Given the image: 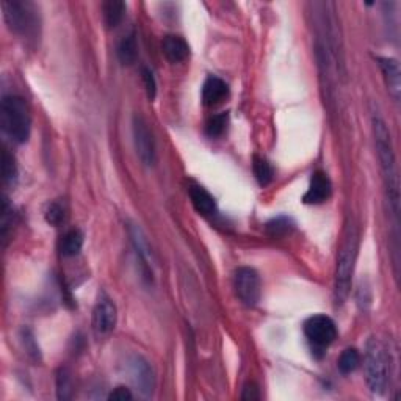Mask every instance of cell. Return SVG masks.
Masks as SVG:
<instances>
[{
    "instance_id": "4316f807",
    "label": "cell",
    "mask_w": 401,
    "mask_h": 401,
    "mask_svg": "<svg viewBox=\"0 0 401 401\" xmlns=\"http://www.w3.org/2000/svg\"><path fill=\"white\" fill-rule=\"evenodd\" d=\"M241 398L243 400H248V401H253V400H259L260 395H259V389H257V386H255L254 383H248L245 386V389H243V395H241Z\"/></svg>"
},
{
    "instance_id": "277c9868",
    "label": "cell",
    "mask_w": 401,
    "mask_h": 401,
    "mask_svg": "<svg viewBox=\"0 0 401 401\" xmlns=\"http://www.w3.org/2000/svg\"><path fill=\"white\" fill-rule=\"evenodd\" d=\"M357 250H359V234L356 226H350L347 231V237H345V241L340 248V251H338V257H337L336 288H334L337 306L338 304H343L350 295L351 278L352 273H355Z\"/></svg>"
},
{
    "instance_id": "d4e9b609",
    "label": "cell",
    "mask_w": 401,
    "mask_h": 401,
    "mask_svg": "<svg viewBox=\"0 0 401 401\" xmlns=\"http://www.w3.org/2000/svg\"><path fill=\"white\" fill-rule=\"evenodd\" d=\"M46 221L52 226H60L65 221V209L58 203H52L46 209Z\"/></svg>"
},
{
    "instance_id": "7c38bea8",
    "label": "cell",
    "mask_w": 401,
    "mask_h": 401,
    "mask_svg": "<svg viewBox=\"0 0 401 401\" xmlns=\"http://www.w3.org/2000/svg\"><path fill=\"white\" fill-rule=\"evenodd\" d=\"M378 65L383 71L387 91H389L393 101L398 102L401 94V72L398 61L395 58H389V57H378Z\"/></svg>"
},
{
    "instance_id": "d6986e66",
    "label": "cell",
    "mask_w": 401,
    "mask_h": 401,
    "mask_svg": "<svg viewBox=\"0 0 401 401\" xmlns=\"http://www.w3.org/2000/svg\"><path fill=\"white\" fill-rule=\"evenodd\" d=\"M253 170H254V176L257 179V182L265 186L269 182L273 181L274 177V170L272 167V163H269L267 158L264 157H255L254 158V163H253Z\"/></svg>"
},
{
    "instance_id": "8992f818",
    "label": "cell",
    "mask_w": 401,
    "mask_h": 401,
    "mask_svg": "<svg viewBox=\"0 0 401 401\" xmlns=\"http://www.w3.org/2000/svg\"><path fill=\"white\" fill-rule=\"evenodd\" d=\"M304 336L315 355H324L329 345L337 338L336 323L328 315H314L304 323Z\"/></svg>"
},
{
    "instance_id": "ffe728a7",
    "label": "cell",
    "mask_w": 401,
    "mask_h": 401,
    "mask_svg": "<svg viewBox=\"0 0 401 401\" xmlns=\"http://www.w3.org/2000/svg\"><path fill=\"white\" fill-rule=\"evenodd\" d=\"M361 364V355L356 348H347L345 350L340 357H338V370H340L343 375H348L352 373Z\"/></svg>"
},
{
    "instance_id": "484cf974",
    "label": "cell",
    "mask_w": 401,
    "mask_h": 401,
    "mask_svg": "<svg viewBox=\"0 0 401 401\" xmlns=\"http://www.w3.org/2000/svg\"><path fill=\"white\" fill-rule=\"evenodd\" d=\"M141 77H143L144 88H146L148 98H149V99H154V98H155V93H157V82H155L154 74H152L151 69L143 68V69H141Z\"/></svg>"
},
{
    "instance_id": "5b68a950",
    "label": "cell",
    "mask_w": 401,
    "mask_h": 401,
    "mask_svg": "<svg viewBox=\"0 0 401 401\" xmlns=\"http://www.w3.org/2000/svg\"><path fill=\"white\" fill-rule=\"evenodd\" d=\"M2 11L5 23L13 33L24 38H32L38 33V10L29 0H4Z\"/></svg>"
},
{
    "instance_id": "603a6c76",
    "label": "cell",
    "mask_w": 401,
    "mask_h": 401,
    "mask_svg": "<svg viewBox=\"0 0 401 401\" xmlns=\"http://www.w3.org/2000/svg\"><path fill=\"white\" fill-rule=\"evenodd\" d=\"M16 163L15 158L10 154L8 151L4 149L2 151V176H4V182L5 184H13L16 181Z\"/></svg>"
},
{
    "instance_id": "ac0fdd59",
    "label": "cell",
    "mask_w": 401,
    "mask_h": 401,
    "mask_svg": "<svg viewBox=\"0 0 401 401\" xmlns=\"http://www.w3.org/2000/svg\"><path fill=\"white\" fill-rule=\"evenodd\" d=\"M138 57V44L135 39V34H127L121 39L117 44V58L122 65H134Z\"/></svg>"
},
{
    "instance_id": "5bb4252c",
    "label": "cell",
    "mask_w": 401,
    "mask_h": 401,
    "mask_svg": "<svg viewBox=\"0 0 401 401\" xmlns=\"http://www.w3.org/2000/svg\"><path fill=\"white\" fill-rule=\"evenodd\" d=\"M189 196L193 207H195L196 212H199L200 215L212 217L217 213V200L204 186L191 185L189 189Z\"/></svg>"
},
{
    "instance_id": "e0dca14e",
    "label": "cell",
    "mask_w": 401,
    "mask_h": 401,
    "mask_svg": "<svg viewBox=\"0 0 401 401\" xmlns=\"http://www.w3.org/2000/svg\"><path fill=\"white\" fill-rule=\"evenodd\" d=\"M124 11H126V4L120 2V0H108V2L102 5L103 23H106L108 29H115L121 23Z\"/></svg>"
},
{
    "instance_id": "52a82bcc",
    "label": "cell",
    "mask_w": 401,
    "mask_h": 401,
    "mask_svg": "<svg viewBox=\"0 0 401 401\" xmlns=\"http://www.w3.org/2000/svg\"><path fill=\"white\" fill-rule=\"evenodd\" d=\"M134 143L138 157L146 167H154L157 162V149H155V140L154 134L149 127L148 121L143 116L135 115L134 116Z\"/></svg>"
},
{
    "instance_id": "4fadbf2b",
    "label": "cell",
    "mask_w": 401,
    "mask_h": 401,
    "mask_svg": "<svg viewBox=\"0 0 401 401\" xmlns=\"http://www.w3.org/2000/svg\"><path fill=\"white\" fill-rule=\"evenodd\" d=\"M229 96V87L215 75H210L203 85V102L207 107H217Z\"/></svg>"
},
{
    "instance_id": "83f0119b",
    "label": "cell",
    "mask_w": 401,
    "mask_h": 401,
    "mask_svg": "<svg viewBox=\"0 0 401 401\" xmlns=\"http://www.w3.org/2000/svg\"><path fill=\"white\" fill-rule=\"evenodd\" d=\"M130 398H132V393H130L127 389H124V387H116V389L108 395V400L113 401H124Z\"/></svg>"
},
{
    "instance_id": "3957f363",
    "label": "cell",
    "mask_w": 401,
    "mask_h": 401,
    "mask_svg": "<svg viewBox=\"0 0 401 401\" xmlns=\"http://www.w3.org/2000/svg\"><path fill=\"white\" fill-rule=\"evenodd\" d=\"M0 126L15 143H25L30 136V112L23 98L5 96L0 103Z\"/></svg>"
},
{
    "instance_id": "30bf717a",
    "label": "cell",
    "mask_w": 401,
    "mask_h": 401,
    "mask_svg": "<svg viewBox=\"0 0 401 401\" xmlns=\"http://www.w3.org/2000/svg\"><path fill=\"white\" fill-rule=\"evenodd\" d=\"M129 370L136 389L140 390L143 395H151L155 387V376L154 370H152L146 359L136 355L132 356L129 361Z\"/></svg>"
},
{
    "instance_id": "ba28073f",
    "label": "cell",
    "mask_w": 401,
    "mask_h": 401,
    "mask_svg": "<svg viewBox=\"0 0 401 401\" xmlns=\"http://www.w3.org/2000/svg\"><path fill=\"white\" fill-rule=\"evenodd\" d=\"M234 287L235 293H237L238 300L248 307H253L260 300V278L255 269L250 267L238 268L234 278Z\"/></svg>"
},
{
    "instance_id": "9a60e30c",
    "label": "cell",
    "mask_w": 401,
    "mask_h": 401,
    "mask_svg": "<svg viewBox=\"0 0 401 401\" xmlns=\"http://www.w3.org/2000/svg\"><path fill=\"white\" fill-rule=\"evenodd\" d=\"M162 51L171 63H181V61L186 60L190 55V46L182 37L177 34H168L162 41Z\"/></svg>"
},
{
    "instance_id": "44dd1931",
    "label": "cell",
    "mask_w": 401,
    "mask_h": 401,
    "mask_svg": "<svg viewBox=\"0 0 401 401\" xmlns=\"http://www.w3.org/2000/svg\"><path fill=\"white\" fill-rule=\"evenodd\" d=\"M293 229V221L287 217H279L274 218L273 221H269L267 224V234L273 238H282L286 237L290 231Z\"/></svg>"
},
{
    "instance_id": "cb8c5ba5",
    "label": "cell",
    "mask_w": 401,
    "mask_h": 401,
    "mask_svg": "<svg viewBox=\"0 0 401 401\" xmlns=\"http://www.w3.org/2000/svg\"><path fill=\"white\" fill-rule=\"evenodd\" d=\"M57 392L60 400H69L72 397V379L66 369H61L57 376Z\"/></svg>"
},
{
    "instance_id": "7a4b0ae2",
    "label": "cell",
    "mask_w": 401,
    "mask_h": 401,
    "mask_svg": "<svg viewBox=\"0 0 401 401\" xmlns=\"http://www.w3.org/2000/svg\"><path fill=\"white\" fill-rule=\"evenodd\" d=\"M364 367L370 390L376 395H383L390 379L392 359L386 345L376 337H370L365 345Z\"/></svg>"
},
{
    "instance_id": "9c48e42d",
    "label": "cell",
    "mask_w": 401,
    "mask_h": 401,
    "mask_svg": "<svg viewBox=\"0 0 401 401\" xmlns=\"http://www.w3.org/2000/svg\"><path fill=\"white\" fill-rule=\"evenodd\" d=\"M116 320H117V314L115 303L110 300L106 293H102L93 310L94 336L98 337L99 340L107 338L113 333V329L116 326Z\"/></svg>"
},
{
    "instance_id": "8fae6325",
    "label": "cell",
    "mask_w": 401,
    "mask_h": 401,
    "mask_svg": "<svg viewBox=\"0 0 401 401\" xmlns=\"http://www.w3.org/2000/svg\"><path fill=\"white\" fill-rule=\"evenodd\" d=\"M331 193H333V184H331L328 174H324L323 171H315L312 179H310L306 195L303 196V203L309 205L323 204L331 198Z\"/></svg>"
},
{
    "instance_id": "7402d4cb",
    "label": "cell",
    "mask_w": 401,
    "mask_h": 401,
    "mask_svg": "<svg viewBox=\"0 0 401 401\" xmlns=\"http://www.w3.org/2000/svg\"><path fill=\"white\" fill-rule=\"evenodd\" d=\"M227 113H218V115H213L209 121H207V126H205V132L209 136L212 138H217L221 136L224 134V130L227 127Z\"/></svg>"
},
{
    "instance_id": "6da1fadb",
    "label": "cell",
    "mask_w": 401,
    "mask_h": 401,
    "mask_svg": "<svg viewBox=\"0 0 401 401\" xmlns=\"http://www.w3.org/2000/svg\"><path fill=\"white\" fill-rule=\"evenodd\" d=\"M373 134H375L376 154L379 158V167L383 172V181L386 186L387 203L392 213L398 217L400 212V177L397 168V158L393 152L390 130L379 115L373 116Z\"/></svg>"
},
{
    "instance_id": "2e32d148",
    "label": "cell",
    "mask_w": 401,
    "mask_h": 401,
    "mask_svg": "<svg viewBox=\"0 0 401 401\" xmlns=\"http://www.w3.org/2000/svg\"><path fill=\"white\" fill-rule=\"evenodd\" d=\"M82 246H84V234L79 229H71L68 231L60 241V251L65 257H74L82 251Z\"/></svg>"
}]
</instances>
